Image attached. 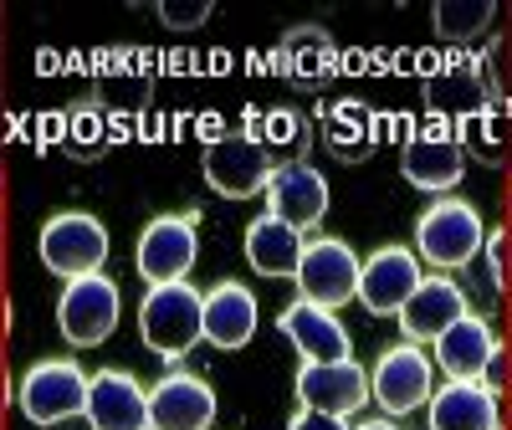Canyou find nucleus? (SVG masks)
Instances as JSON below:
<instances>
[{
  "mask_svg": "<svg viewBox=\"0 0 512 430\" xmlns=\"http://www.w3.org/2000/svg\"><path fill=\"white\" fill-rule=\"evenodd\" d=\"M482 215L472 200H456V195H436L431 205L420 210L415 221V251L425 256L431 267L441 272H466L482 256Z\"/></svg>",
  "mask_w": 512,
  "mask_h": 430,
  "instance_id": "obj_1",
  "label": "nucleus"
},
{
  "mask_svg": "<svg viewBox=\"0 0 512 430\" xmlns=\"http://www.w3.org/2000/svg\"><path fill=\"white\" fill-rule=\"evenodd\" d=\"M139 333L159 359H180L205 338V292L190 282H159L139 303Z\"/></svg>",
  "mask_w": 512,
  "mask_h": 430,
  "instance_id": "obj_2",
  "label": "nucleus"
},
{
  "mask_svg": "<svg viewBox=\"0 0 512 430\" xmlns=\"http://www.w3.org/2000/svg\"><path fill=\"white\" fill-rule=\"evenodd\" d=\"M88 384L77 359H36L16 384V405L31 425H67L88 410Z\"/></svg>",
  "mask_w": 512,
  "mask_h": 430,
  "instance_id": "obj_3",
  "label": "nucleus"
},
{
  "mask_svg": "<svg viewBox=\"0 0 512 430\" xmlns=\"http://www.w3.org/2000/svg\"><path fill=\"white\" fill-rule=\"evenodd\" d=\"M36 251H41V267L52 277H88V272H103L108 262V226L88 210H62L52 215L36 236Z\"/></svg>",
  "mask_w": 512,
  "mask_h": 430,
  "instance_id": "obj_4",
  "label": "nucleus"
},
{
  "mask_svg": "<svg viewBox=\"0 0 512 430\" xmlns=\"http://www.w3.org/2000/svg\"><path fill=\"white\" fill-rule=\"evenodd\" d=\"M200 169H205V185L226 195V200H251L256 190L267 195V180L277 175V159L262 149V139L241 128V134H221L210 139V149L200 154Z\"/></svg>",
  "mask_w": 512,
  "mask_h": 430,
  "instance_id": "obj_5",
  "label": "nucleus"
},
{
  "mask_svg": "<svg viewBox=\"0 0 512 430\" xmlns=\"http://www.w3.org/2000/svg\"><path fill=\"white\" fill-rule=\"evenodd\" d=\"M123 313V292L108 272H88V277H72L57 297V328L72 349H93L118 328Z\"/></svg>",
  "mask_w": 512,
  "mask_h": 430,
  "instance_id": "obj_6",
  "label": "nucleus"
},
{
  "mask_svg": "<svg viewBox=\"0 0 512 430\" xmlns=\"http://www.w3.org/2000/svg\"><path fill=\"white\" fill-rule=\"evenodd\" d=\"M420 98H425V113H431V118L466 123L472 113L502 103V88L492 82V72H487L482 57H456V62L431 67V72L420 77Z\"/></svg>",
  "mask_w": 512,
  "mask_h": 430,
  "instance_id": "obj_7",
  "label": "nucleus"
},
{
  "mask_svg": "<svg viewBox=\"0 0 512 430\" xmlns=\"http://www.w3.org/2000/svg\"><path fill=\"white\" fill-rule=\"evenodd\" d=\"M359 256L349 241L338 236H313L303 246V262H297V297L313 308H328L338 313L349 303V297H359Z\"/></svg>",
  "mask_w": 512,
  "mask_h": 430,
  "instance_id": "obj_8",
  "label": "nucleus"
},
{
  "mask_svg": "<svg viewBox=\"0 0 512 430\" xmlns=\"http://www.w3.org/2000/svg\"><path fill=\"white\" fill-rule=\"evenodd\" d=\"M436 395V364L431 354H420V343H390L369 369V400L390 415H410Z\"/></svg>",
  "mask_w": 512,
  "mask_h": 430,
  "instance_id": "obj_9",
  "label": "nucleus"
},
{
  "mask_svg": "<svg viewBox=\"0 0 512 430\" xmlns=\"http://www.w3.org/2000/svg\"><path fill=\"white\" fill-rule=\"evenodd\" d=\"M195 256H200L195 215H154V221L144 226V236H139V246H134L139 277L149 287H159V282H190Z\"/></svg>",
  "mask_w": 512,
  "mask_h": 430,
  "instance_id": "obj_10",
  "label": "nucleus"
},
{
  "mask_svg": "<svg viewBox=\"0 0 512 430\" xmlns=\"http://www.w3.org/2000/svg\"><path fill=\"white\" fill-rule=\"evenodd\" d=\"M369 400V369L359 359H333V364H303L297 369V405L323 410L349 420Z\"/></svg>",
  "mask_w": 512,
  "mask_h": 430,
  "instance_id": "obj_11",
  "label": "nucleus"
},
{
  "mask_svg": "<svg viewBox=\"0 0 512 430\" xmlns=\"http://www.w3.org/2000/svg\"><path fill=\"white\" fill-rule=\"evenodd\" d=\"M415 287H420V256L410 246H379L374 256H364V267H359V303L374 318L400 313Z\"/></svg>",
  "mask_w": 512,
  "mask_h": 430,
  "instance_id": "obj_12",
  "label": "nucleus"
},
{
  "mask_svg": "<svg viewBox=\"0 0 512 430\" xmlns=\"http://www.w3.org/2000/svg\"><path fill=\"white\" fill-rule=\"evenodd\" d=\"M216 425V390L185 369H169L149 390V430H210Z\"/></svg>",
  "mask_w": 512,
  "mask_h": 430,
  "instance_id": "obj_13",
  "label": "nucleus"
},
{
  "mask_svg": "<svg viewBox=\"0 0 512 430\" xmlns=\"http://www.w3.org/2000/svg\"><path fill=\"white\" fill-rule=\"evenodd\" d=\"M267 210L277 215V221H287L292 231H313L328 215V180H323V169H313L308 159L277 164V175L267 180Z\"/></svg>",
  "mask_w": 512,
  "mask_h": 430,
  "instance_id": "obj_14",
  "label": "nucleus"
},
{
  "mask_svg": "<svg viewBox=\"0 0 512 430\" xmlns=\"http://www.w3.org/2000/svg\"><path fill=\"white\" fill-rule=\"evenodd\" d=\"M82 420L93 430H149V390L128 369H98Z\"/></svg>",
  "mask_w": 512,
  "mask_h": 430,
  "instance_id": "obj_15",
  "label": "nucleus"
},
{
  "mask_svg": "<svg viewBox=\"0 0 512 430\" xmlns=\"http://www.w3.org/2000/svg\"><path fill=\"white\" fill-rule=\"evenodd\" d=\"M466 292L451 277H420V287L410 292V303L395 313L405 328V343H436L456 318H466Z\"/></svg>",
  "mask_w": 512,
  "mask_h": 430,
  "instance_id": "obj_16",
  "label": "nucleus"
},
{
  "mask_svg": "<svg viewBox=\"0 0 512 430\" xmlns=\"http://www.w3.org/2000/svg\"><path fill=\"white\" fill-rule=\"evenodd\" d=\"M277 328L297 343L303 364H333V359H354V343H349V328L338 323L328 308H313V303H287L277 313Z\"/></svg>",
  "mask_w": 512,
  "mask_h": 430,
  "instance_id": "obj_17",
  "label": "nucleus"
},
{
  "mask_svg": "<svg viewBox=\"0 0 512 430\" xmlns=\"http://www.w3.org/2000/svg\"><path fill=\"white\" fill-rule=\"evenodd\" d=\"M400 175H405L415 190H431V195H446L451 185H461L466 154H461L456 134H415V139L400 149Z\"/></svg>",
  "mask_w": 512,
  "mask_h": 430,
  "instance_id": "obj_18",
  "label": "nucleus"
},
{
  "mask_svg": "<svg viewBox=\"0 0 512 430\" xmlns=\"http://www.w3.org/2000/svg\"><path fill=\"white\" fill-rule=\"evenodd\" d=\"M425 420H431V430H502L497 395H487L477 379H446L425 400Z\"/></svg>",
  "mask_w": 512,
  "mask_h": 430,
  "instance_id": "obj_19",
  "label": "nucleus"
},
{
  "mask_svg": "<svg viewBox=\"0 0 512 430\" xmlns=\"http://www.w3.org/2000/svg\"><path fill=\"white\" fill-rule=\"evenodd\" d=\"M256 338V292L246 282H216L205 292V343L210 349H246Z\"/></svg>",
  "mask_w": 512,
  "mask_h": 430,
  "instance_id": "obj_20",
  "label": "nucleus"
},
{
  "mask_svg": "<svg viewBox=\"0 0 512 430\" xmlns=\"http://www.w3.org/2000/svg\"><path fill=\"white\" fill-rule=\"evenodd\" d=\"M497 349L502 343H497L492 323L482 313H466L436 338V364L446 369V379H482V369L492 364Z\"/></svg>",
  "mask_w": 512,
  "mask_h": 430,
  "instance_id": "obj_21",
  "label": "nucleus"
},
{
  "mask_svg": "<svg viewBox=\"0 0 512 430\" xmlns=\"http://www.w3.org/2000/svg\"><path fill=\"white\" fill-rule=\"evenodd\" d=\"M318 139H323V149H328L338 164H364V159L374 154L379 123H374L369 103H359V98H338V103H328L323 118H318Z\"/></svg>",
  "mask_w": 512,
  "mask_h": 430,
  "instance_id": "obj_22",
  "label": "nucleus"
},
{
  "mask_svg": "<svg viewBox=\"0 0 512 430\" xmlns=\"http://www.w3.org/2000/svg\"><path fill=\"white\" fill-rule=\"evenodd\" d=\"M303 246H308V236L292 231L287 221H277L272 210H262L246 226V262H251V272H262V277H297Z\"/></svg>",
  "mask_w": 512,
  "mask_h": 430,
  "instance_id": "obj_23",
  "label": "nucleus"
},
{
  "mask_svg": "<svg viewBox=\"0 0 512 430\" xmlns=\"http://www.w3.org/2000/svg\"><path fill=\"white\" fill-rule=\"evenodd\" d=\"M251 134L262 139V149L277 159V154H287L282 164H297L308 149H313V139H318V123L303 113V108H292V103H272V108H262V113H251Z\"/></svg>",
  "mask_w": 512,
  "mask_h": 430,
  "instance_id": "obj_24",
  "label": "nucleus"
},
{
  "mask_svg": "<svg viewBox=\"0 0 512 430\" xmlns=\"http://www.w3.org/2000/svg\"><path fill=\"white\" fill-rule=\"evenodd\" d=\"M456 144H461V154H466V159H477V164H487V169L512 164V103L502 98V103H492V108L472 113V118L461 123Z\"/></svg>",
  "mask_w": 512,
  "mask_h": 430,
  "instance_id": "obj_25",
  "label": "nucleus"
},
{
  "mask_svg": "<svg viewBox=\"0 0 512 430\" xmlns=\"http://www.w3.org/2000/svg\"><path fill=\"white\" fill-rule=\"evenodd\" d=\"M277 57L287 62V72L297 77V82H308V88H318V82L333 72V62H338V41L328 36V26H292L287 36H282V47H277Z\"/></svg>",
  "mask_w": 512,
  "mask_h": 430,
  "instance_id": "obj_26",
  "label": "nucleus"
},
{
  "mask_svg": "<svg viewBox=\"0 0 512 430\" xmlns=\"http://www.w3.org/2000/svg\"><path fill=\"white\" fill-rule=\"evenodd\" d=\"M497 21V6L492 0H436L431 11V26L441 31V41H477L487 26Z\"/></svg>",
  "mask_w": 512,
  "mask_h": 430,
  "instance_id": "obj_27",
  "label": "nucleus"
},
{
  "mask_svg": "<svg viewBox=\"0 0 512 430\" xmlns=\"http://www.w3.org/2000/svg\"><path fill=\"white\" fill-rule=\"evenodd\" d=\"M93 98L108 113H139L154 98V77H144V72H103L93 82Z\"/></svg>",
  "mask_w": 512,
  "mask_h": 430,
  "instance_id": "obj_28",
  "label": "nucleus"
},
{
  "mask_svg": "<svg viewBox=\"0 0 512 430\" xmlns=\"http://www.w3.org/2000/svg\"><path fill=\"white\" fill-rule=\"evenodd\" d=\"M482 272L507 287V277H512V226H487V236H482Z\"/></svg>",
  "mask_w": 512,
  "mask_h": 430,
  "instance_id": "obj_29",
  "label": "nucleus"
},
{
  "mask_svg": "<svg viewBox=\"0 0 512 430\" xmlns=\"http://www.w3.org/2000/svg\"><path fill=\"white\" fill-rule=\"evenodd\" d=\"M210 0H164L159 6V21L169 26V31H200L205 21H210Z\"/></svg>",
  "mask_w": 512,
  "mask_h": 430,
  "instance_id": "obj_30",
  "label": "nucleus"
},
{
  "mask_svg": "<svg viewBox=\"0 0 512 430\" xmlns=\"http://www.w3.org/2000/svg\"><path fill=\"white\" fill-rule=\"evenodd\" d=\"M62 144H67V154H77V159H98L103 149V134H98V123H88V113H72L67 118V134H62Z\"/></svg>",
  "mask_w": 512,
  "mask_h": 430,
  "instance_id": "obj_31",
  "label": "nucleus"
},
{
  "mask_svg": "<svg viewBox=\"0 0 512 430\" xmlns=\"http://www.w3.org/2000/svg\"><path fill=\"white\" fill-rule=\"evenodd\" d=\"M287 430H349V420L323 415V410H297V415L287 420Z\"/></svg>",
  "mask_w": 512,
  "mask_h": 430,
  "instance_id": "obj_32",
  "label": "nucleus"
},
{
  "mask_svg": "<svg viewBox=\"0 0 512 430\" xmlns=\"http://www.w3.org/2000/svg\"><path fill=\"white\" fill-rule=\"evenodd\" d=\"M354 430H400L395 420H364V425H354Z\"/></svg>",
  "mask_w": 512,
  "mask_h": 430,
  "instance_id": "obj_33",
  "label": "nucleus"
},
{
  "mask_svg": "<svg viewBox=\"0 0 512 430\" xmlns=\"http://www.w3.org/2000/svg\"><path fill=\"white\" fill-rule=\"evenodd\" d=\"M507 318H512V308H507ZM507 354H512V328H507Z\"/></svg>",
  "mask_w": 512,
  "mask_h": 430,
  "instance_id": "obj_34",
  "label": "nucleus"
},
{
  "mask_svg": "<svg viewBox=\"0 0 512 430\" xmlns=\"http://www.w3.org/2000/svg\"><path fill=\"white\" fill-rule=\"evenodd\" d=\"M507 395H512V384H507Z\"/></svg>",
  "mask_w": 512,
  "mask_h": 430,
  "instance_id": "obj_35",
  "label": "nucleus"
}]
</instances>
